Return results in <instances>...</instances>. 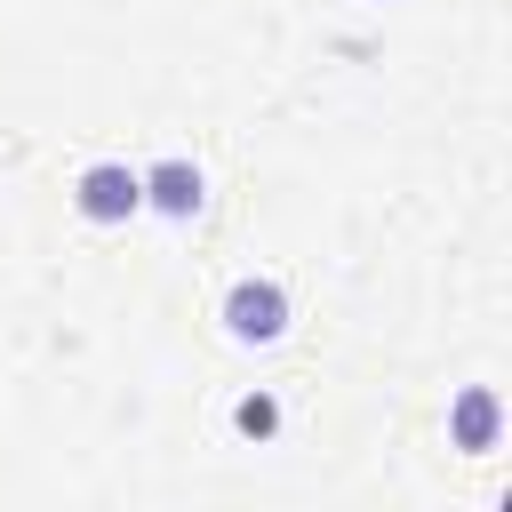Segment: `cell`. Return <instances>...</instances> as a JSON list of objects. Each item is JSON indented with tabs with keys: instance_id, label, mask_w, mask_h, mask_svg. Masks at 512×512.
Masks as SVG:
<instances>
[{
	"instance_id": "obj_1",
	"label": "cell",
	"mask_w": 512,
	"mask_h": 512,
	"mask_svg": "<svg viewBox=\"0 0 512 512\" xmlns=\"http://www.w3.org/2000/svg\"><path fill=\"white\" fill-rule=\"evenodd\" d=\"M72 208H80L88 224H128V216L144 208V176H136L128 160H96V168H80Z\"/></svg>"
},
{
	"instance_id": "obj_2",
	"label": "cell",
	"mask_w": 512,
	"mask_h": 512,
	"mask_svg": "<svg viewBox=\"0 0 512 512\" xmlns=\"http://www.w3.org/2000/svg\"><path fill=\"white\" fill-rule=\"evenodd\" d=\"M224 328H232V344H272L288 328V288L280 280H240L224 296Z\"/></svg>"
},
{
	"instance_id": "obj_3",
	"label": "cell",
	"mask_w": 512,
	"mask_h": 512,
	"mask_svg": "<svg viewBox=\"0 0 512 512\" xmlns=\"http://www.w3.org/2000/svg\"><path fill=\"white\" fill-rule=\"evenodd\" d=\"M448 432H456V448H472V456L496 448V432H504V400H496L488 384H472V392L448 408Z\"/></svg>"
},
{
	"instance_id": "obj_4",
	"label": "cell",
	"mask_w": 512,
	"mask_h": 512,
	"mask_svg": "<svg viewBox=\"0 0 512 512\" xmlns=\"http://www.w3.org/2000/svg\"><path fill=\"white\" fill-rule=\"evenodd\" d=\"M144 208H160V216H192V208H200V168H192V160H160V168H144Z\"/></svg>"
},
{
	"instance_id": "obj_5",
	"label": "cell",
	"mask_w": 512,
	"mask_h": 512,
	"mask_svg": "<svg viewBox=\"0 0 512 512\" xmlns=\"http://www.w3.org/2000/svg\"><path fill=\"white\" fill-rule=\"evenodd\" d=\"M232 424H240L248 440H272V432H280V400H272V392H248V400L232 408Z\"/></svg>"
}]
</instances>
